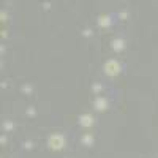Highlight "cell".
<instances>
[{
  "label": "cell",
  "mask_w": 158,
  "mask_h": 158,
  "mask_svg": "<svg viewBox=\"0 0 158 158\" xmlns=\"http://www.w3.org/2000/svg\"><path fill=\"white\" fill-rule=\"evenodd\" d=\"M48 144H49L51 149L60 150V149H63V146H65V138L60 136V135H52V136L48 139Z\"/></svg>",
  "instance_id": "6da1fadb"
},
{
  "label": "cell",
  "mask_w": 158,
  "mask_h": 158,
  "mask_svg": "<svg viewBox=\"0 0 158 158\" xmlns=\"http://www.w3.org/2000/svg\"><path fill=\"white\" fill-rule=\"evenodd\" d=\"M104 73L109 74V76H115L120 73V65H118L117 60H109L104 63Z\"/></svg>",
  "instance_id": "7a4b0ae2"
},
{
  "label": "cell",
  "mask_w": 158,
  "mask_h": 158,
  "mask_svg": "<svg viewBox=\"0 0 158 158\" xmlns=\"http://www.w3.org/2000/svg\"><path fill=\"white\" fill-rule=\"evenodd\" d=\"M106 100L104 98H97V101H95V108L98 109V111H103V109H106Z\"/></svg>",
  "instance_id": "3957f363"
},
{
  "label": "cell",
  "mask_w": 158,
  "mask_h": 158,
  "mask_svg": "<svg viewBox=\"0 0 158 158\" xmlns=\"http://www.w3.org/2000/svg\"><path fill=\"white\" fill-rule=\"evenodd\" d=\"M79 120H81V125H84V127H87V125H92V123H94V122H92V120H94V118H92V115H81V118H79Z\"/></svg>",
  "instance_id": "277c9868"
},
{
  "label": "cell",
  "mask_w": 158,
  "mask_h": 158,
  "mask_svg": "<svg viewBox=\"0 0 158 158\" xmlns=\"http://www.w3.org/2000/svg\"><path fill=\"white\" fill-rule=\"evenodd\" d=\"M112 48L115 51H120L123 48V41H122V40H115V41H112Z\"/></svg>",
  "instance_id": "5b68a950"
},
{
  "label": "cell",
  "mask_w": 158,
  "mask_h": 158,
  "mask_svg": "<svg viewBox=\"0 0 158 158\" xmlns=\"http://www.w3.org/2000/svg\"><path fill=\"white\" fill-rule=\"evenodd\" d=\"M84 142H85V144H87V142L90 144V142H92V138H90V136H84Z\"/></svg>",
  "instance_id": "8992f818"
}]
</instances>
